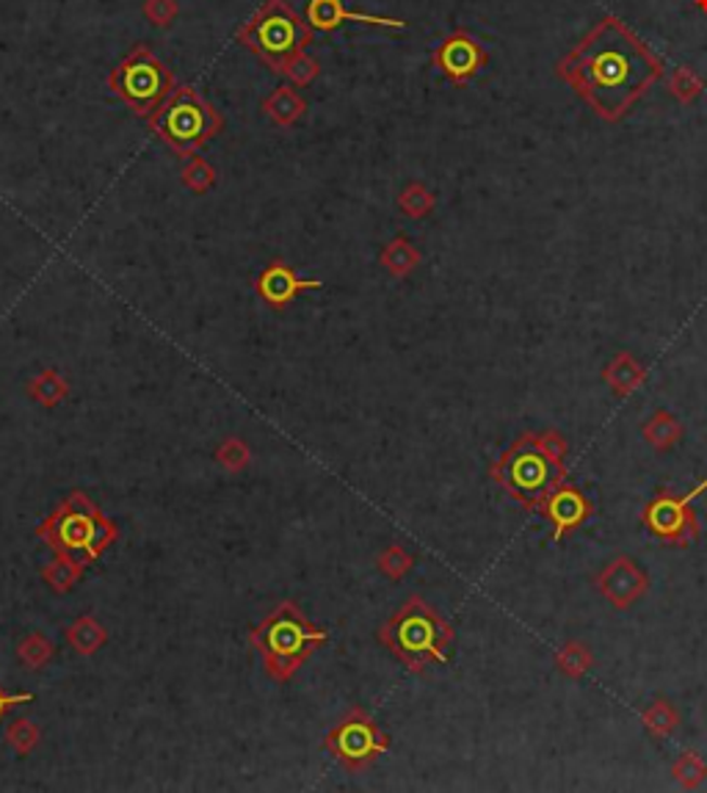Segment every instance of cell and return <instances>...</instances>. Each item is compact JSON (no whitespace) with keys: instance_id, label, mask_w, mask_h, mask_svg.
I'll return each instance as SVG.
<instances>
[{"instance_id":"cell-1","label":"cell","mask_w":707,"mask_h":793,"mask_svg":"<svg viewBox=\"0 0 707 793\" xmlns=\"http://www.w3.org/2000/svg\"><path fill=\"white\" fill-rule=\"evenodd\" d=\"M326 641L330 630L312 625L305 611L293 603L277 605L249 634V644L260 653L266 675L277 683H287Z\"/></svg>"},{"instance_id":"cell-2","label":"cell","mask_w":707,"mask_h":793,"mask_svg":"<svg viewBox=\"0 0 707 793\" xmlns=\"http://www.w3.org/2000/svg\"><path fill=\"white\" fill-rule=\"evenodd\" d=\"M239 44L255 53L271 73L282 75V69L305 53L312 42V28L305 17L293 12L285 0H266L235 34Z\"/></svg>"},{"instance_id":"cell-3","label":"cell","mask_w":707,"mask_h":793,"mask_svg":"<svg viewBox=\"0 0 707 793\" xmlns=\"http://www.w3.org/2000/svg\"><path fill=\"white\" fill-rule=\"evenodd\" d=\"M146 123L177 158L185 161L200 153L224 128L216 105L202 98L194 86H177L171 98Z\"/></svg>"},{"instance_id":"cell-4","label":"cell","mask_w":707,"mask_h":793,"mask_svg":"<svg viewBox=\"0 0 707 793\" xmlns=\"http://www.w3.org/2000/svg\"><path fill=\"white\" fill-rule=\"evenodd\" d=\"M37 537L44 539L59 555H75L92 562L116 539V525L103 517L94 503L80 493H73L62 507L50 512L37 528Z\"/></svg>"},{"instance_id":"cell-5","label":"cell","mask_w":707,"mask_h":793,"mask_svg":"<svg viewBox=\"0 0 707 793\" xmlns=\"http://www.w3.org/2000/svg\"><path fill=\"white\" fill-rule=\"evenodd\" d=\"M378 641L407 669L417 672L434 661L446 658L451 630L442 625V619L432 609L423 605L421 598H412L378 628Z\"/></svg>"},{"instance_id":"cell-6","label":"cell","mask_w":707,"mask_h":793,"mask_svg":"<svg viewBox=\"0 0 707 793\" xmlns=\"http://www.w3.org/2000/svg\"><path fill=\"white\" fill-rule=\"evenodd\" d=\"M108 89L136 116L150 119L171 98L177 80L150 44H133L123 62L111 69Z\"/></svg>"},{"instance_id":"cell-7","label":"cell","mask_w":707,"mask_h":793,"mask_svg":"<svg viewBox=\"0 0 707 793\" xmlns=\"http://www.w3.org/2000/svg\"><path fill=\"white\" fill-rule=\"evenodd\" d=\"M323 750L330 752L343 769L360 771L390 750V736L376 725L371 714L354 708L330 736L323 739Z\"/></svg>"},{"instance_id":"cell-8","label":"cell","mask_w":707,"mask_h":793,"mask_svg":"<svg viewBox=\"0 0 707 793\" xmlns=\"http://www.w3.org/2000/svg\"><path fill=\"white\" fill-rule=\"evenodd\" d=\"M321 280H307V277H299L296 271L287 266L285 260H271L260 274L255 277V291L262 302L274 310H282V307L291 305L296 296L307 291H321Z\"/></svg>"},{"instance_id":"cell-9","label":"cell","mask_w":707,"mask_h":793,"mask_svg":"<svg viewBox=\"0 0 707 793\" xmlns=\"http://www.w3.org/2000/svg\"><path fill=\"white\" fill-rule=\"evenodd\" d=\"M484 62H487L484 48L464 31L451 34L446 42L434 50V64L439 67V73L457 86L467 84L484 67Z\"/></svg>"},{"instance_id":"cell-10","label":"cell","mask_w":707,"mask_h":793,"mask_svg":"<svg viewBox=\"0 0 707 793\" xmlns=\"http://www.w3.org/2000/svg\"><path fill=\"white\" fill-rule=\"evenodd\" d=\"M305 20L310 23L312 31L332 34L337 31L343 23H360V25H376V28H407V20L398 17H378V14L351 12L343 7V0H307Z\"/></svg>"},{"instance_id":"cell-11","label":"cell","mask_w":707,"mask_h":793,"mask_svg":"<svg viewBox=\"0 0 707 793\" xmlns=\"http://www.w3.org/2000/svg\"><path fill=\"white\" fill-rule=\"evenodd\" d=\"M635 67L639 64L630 59V53L614 48L603 50V53L594 55L592 62L586 64L592 86L600 89V92H622L625 86L630 84V78L635 75Z\"/></svg>"},{"instance_id":"cell-12","label":"cell","mask_w":707,"mask_h":793,"mask_svg":"<svg viewBox=\"0 0 707 793\" xmlns=\"http://www.w3.org/2000/svg\"><path fill=\"white\" fill-rule=\"evenodd\" d=\"M600 589L610 598L614 605H630L641 592H644V573L635 570L628 559L610 564L600 578Z\"/></svg>"},{"instance_id":"cell-13","label":"cell","mask_w":707,"mask_h":793,"mask_svg":"<svg viewBox=\"0 0 707 793\" xmlns=\"http://www.w3.org/2000/svg\"><path fill=\"white\" fill-rule=\"evenodd\" d=\"M305 111H307L305 98H301V94L296 92V86L291 84L277 86L274 92L262 100V114L269 116L274 125H280V128H293V125L305 116Z\"/></svg>"},{"instance_id":"cell-14","label":"cell","mask_w":707,"mask_h":793,"mask_svg":"<svg viewBox=\"0 0 707 793\" xmlns=\"http://www.w3.org/2000/svg\"><path fill=\"white\" fill-rule=\"evenodd\" d=\"M382 266H385L393 277H409L417 266H421V252L415 250V244L409 239L396 235V239L382 250Z\"/></svg>"},{"instance_id":"cell-15","label":"cell","mask_w":707,"mask_h":793,"mask_svg":"<svg viewBox=\"0 0 707 793\" xmlns=\"http://www.w3.org/2000/svg\"><path fill=\"white\" fill-rule=\"evenodd\" d=\"M28 396L42 407H59L69 396V387L59 371H42L28 382Z\"/></svg>"},{"instance_id":"cell-16","label":"cell","mask_w":707,"mask_h":793,"mask_svg":"<svg viewBox=\"0 0 707 793\" xmlns=\"http://www.w3.org/2000/svg\"><path fill=\"white\" fill-rule=\"evenodd\" d=\"M67 639L73 644V650L83 655H92L94 650H100L105 644V628L94 619V616H80L69 625Z\"/></svg>"},{"instance_id":"cell-17","label":"cell","mask_w":707,"mask_h":793,"mask_svg":"<svg viewBox=\"0 0 707 793\" xmlns=\"http://www.w3.org/2000/svg\"><path fill=\"white\" fill-rule=\"evenodd\" d=\"M180 178H183L185 189L194 191V194H208L216 186V169L202 155H191L180 171Z\"/></svg>"},{"instance_id":"cell-18","label":"cell","mask_w":707,"mask_h":793,"mask_svg":"<svg viewBox=\"0 0 707 793\" xmlns=\"http://www.w3.org/2000/svg\"><path fill=\"white\" fill-rule=\"evenodd\" d=\"M398 208L407 214L409 219H426L434 210V194L423 183H409L407 189L398 194Z\"/></svg>"},{"instance_id":"cell-19","label":"cell","mask_w":707,"mask_h":793,"mask_svg":"<svg viewBox=\"0 0 707 793\" xmlns=\"http://www.w3.org/2000/svg\"><path fill=\"white\" fill-rule=\"evenodd\" d=\"M80 570H83V562H78L75 555H55V562L44 567L42 575L55 592H67L69 586L80 578Z\"/></svg>"},{"instance_id":"cell-20","label":"cell","mask_w":707,"mask_h":793,"mask_svg":"<svg viewBox=\"0 0 707 793\" xmlns=\"http://www.w3.org/2000/svg\"><path fill=\"white\" fill-rule=\"evenodd\" d=\"M282 75H285L291 86L305 89V86L316 84V78L321 75V64H318V59H312L310 53H299L285 69H282Z\"/></svg>"},{"instance_id":"cell-21","label":"cell","mask_w":707,"mask_h":793,"mask_svg":"<svg viewBox=\"0 0 707 793\" xmlns=\"http://www.w3.org/2000/svg\"><path fill=\"white\" fill-rule=\"evenodd\" d=\"M702 89H705V84H702V78L691 67H677L674 73H671L669 92L674 94L680 103H691V100H696L702 94Z\"/></svg>"},{"instance_id":"cell-22","label":"cell","mask_w":707,"mask_h":793,"mask_svg":"<svg viewBox=\"0 0 707 793\" xmlns=\"http://www.w3.org/2000/svg\"><path fill=\"white\" fill-rule=\"evenodd\" d=\"M17 655H20V661H23V666H28V669H39V666H44L50 661L53 648H50V641L44 639L42 634H31L23 639Z\"/></svg>"},{"instance_id":"cell-23","label":"cell","mask_w":707,"mask_h":793,"mask_svg":"<svg viewBox=\"0 0 707 793\" xmlns=\"http://www.w3.org/2000/svg\"><path fill=\"white\" fill-rule=\"evenodd\" d=\"M7 741L17 755H28V752L39 744V727L34 725L31 719L12 721V727H9L7 732Z\"/></svg>"},{"instance_id":"cell-24","label":"cell","mask_w":707,"mask_h":793,"mask_svg":"<svg viewBox=\"0 0 707 793\" xmlns=\"http://www.w3.org/2000/svg\"><path fill=\"white\" fill-rule=\"evenodd\" d=\"M141 12H144L146 23L155 28H169L180 17V3L177 0H144Z\"/></svg>"},{"instance_id":"cell-25","label":"cell","mask_w":707,"mask_h":793,"mask_svg":"<svg viewBox=\"0 0 707 793\" xmlns=\"http://www.w3.org/2000/svg\"><path fill=\"white\" fill-rule=\"evenodd\" d=\"M409 567H412V555H409L401 545H390V548L382 550V555H378V570L393 580L403 578V573H407Z\"/></svg>"},{"instance_id":"cell-26","label":"cell","mask_w":707,"mask_h":793,"mask_svg":"<svg viewBox=\"0 0 707 793\" xmlns=\"http://www.w3.org/2000/svg\"><path fill=\"white\" fill-rule=\"evenodd\" d=\"M216 459L227 470H244L246 462H249V448L244 446V439H224L219 451H216Z\"/></svg>"},{"instance_id":"cell-27","label":"cell","mask_w":707,"mask_h":793,"mask_svg":"<svg viewBox=\"0 0 707 793\" xmlns=\"http://www.w3.org/2000/svg\"><path fill=\"white\" fill-rule=\"evenodd\" d=\"M25 702H34V694H28V691H20V694H9V691L0 689V721H3V716H7L9 711L17 708V705H25Z\"/></svg>"},{"instance_id":"cell-28","label":"cell","mask_w":707,"mask_h":793,"mask_svg":"<svg viewBox=\"0 0 707 793\" xmlns=\"http://www.w3.org/2000/svg\"><path fill=\"white\" fill-rule=\"evenodd\" d=\"M696 9H699V12H707V0H696Z\"/></svg>"}]
</instances>
